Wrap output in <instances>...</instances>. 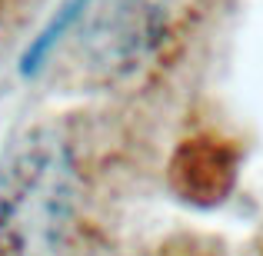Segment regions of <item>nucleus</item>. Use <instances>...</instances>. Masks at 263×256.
Here are the masks:
<instances>
[{
  "instance_id": "obj_1",
  "label": "nucleus",
  "mask_w": 263,
  "mask_h": 256,
  "mask_svg": "<svg viewBox=\"0 0 263 256\" xmlns=\"http://www.w3.org/2000/svg\"><path fill=\"white\" fill-rule=\"evenodd\" d=\"M80 173L53 130L30 133L0 170V256H50L73 220Z\"/></svg>"
},
{
  "instance_id": "obj_2",
  "label": "nucleus",
  "mask_w": 263,
  "mask_h": 256,
  "mask_svg": "<svg viewBox=\"0 0 263 256\" xmlns=\"http://www.w3.org/2000/svg\"><path fill=\"white\" fill-rule=\"evenodd\" d=\"M167 20V0H100L84 30V47L100 67H134L157 47Z\"/></svg>"
}]
</instances>
